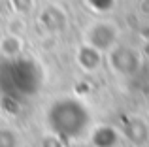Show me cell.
<instances>
[{
  "mask_svg": "<svg viewBox=\"0 0 149 147\" xmlns=\"http://www.w3.org/2000/svg\"><path fill=\"white\" fill-rule=\"evenodd\" d=\"M40 77L36 64L26 59H8L0 68V85L10 96L32 94L40 85Z\"/></svg>",
  "mask_w": 149,
  "mask_h": 147,
  "instance_id": "obj_1",
  "label": "cell"
},
{
  "mask_svg": "<svg viewBox=\"0 0 149 147\" xmlns=\"http://www.w3.org/2000/svg\"><path fill=\"white\" fill-rule=\"evenodd\" d=\"M49 121L57 132L68 134V136H77L87 126L89 113L77 100L64 98L53 104V107L49 111Z\"/></svg>",
  "mask_w": 149,
  "mask_h": 147,
  "instance_id": "obj_2",
  "label": "cell"
},
{
  "mask_svg": "<svg viewBox=\"0 0 149 147\" xmlns=\"http://www.w3.org/2000/svg\"><path fill=\"white\" fill-rule=\"evenodd\" d=\"M89 45L96 51H106V49H113L117 42V30L113 28L109 23H96L89 28Z\"/></svg>",
  "mask_w": 149,
  "mask_h": 147,
  "instance_id": "obj_3",
  "label": "cell"
},
{
  "mask_svg": "<svg viewBox=\"0 0 149 147\" xmlns=\"http://www.w3.org/2000/svg\"><path fill=\"white\" fill-rule=\"evenodd\" d=\"M111 59H113L115 70H121L123 74H130L132 70H136V66H138L136 55L127 47H113L111 49Z\"/></svg>",
  "mask_w": 149,
  "mask_h": 147,
  "instance_id": "obj_4",
  "label": "cell"
}]
</instances>
